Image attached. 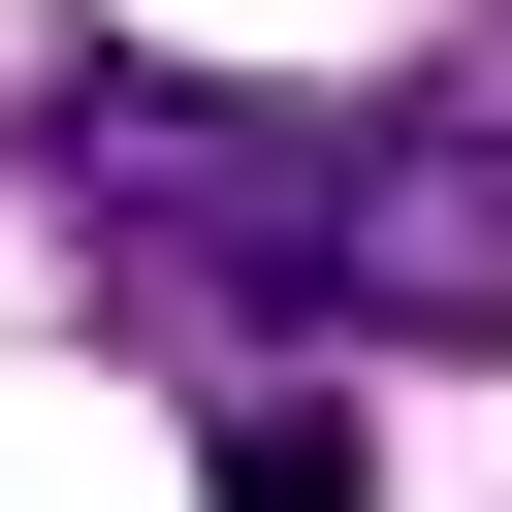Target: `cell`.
I'll list each match as a JSON object with an SVG mask.
<instances>
[{"label": "cell", "instance_id": "2", "mask_svg": "<svg viewBox=\"0 0 512 512\" xmlns=\"http://www.w3.org/2000/svg\"><path fill=\"white\" fill-rule=\"evenodd\" d=\"M224 512H352V416H320V384H256V416H224Z\"/></svg>", "mask_w": 512, "mask_h": 512}, {"label": "cell", "instance_id": "1", "mask_svg": "<svg viewBox=\"0 0 512 512\" xmlns=\"http://www.w3.org/2000/svg\"><path fill=\"white\" fill-rule=\"evenodd\" d=\"M160 224L320 288V320H416V352H512V160L480 128H160Z\"/></svg>", "mask_w": 512, "mask_h": 512}]
</instances>
